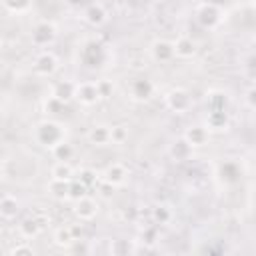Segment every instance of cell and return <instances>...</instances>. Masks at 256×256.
<instances>
[{
	"label": "cell",
	"mask_w": 256,
	"mask_h": 256,
	"mask_svg": "<svg viewBox=\"0 0 256 256\" xmlns=\"http://www.w3.org/2000/svg\"><path fill=\"white\" fill-rule=\"evenodd\" d=\"M110 252H112V254H128L130 248H128L126 240H114L112 246H110Z\"/></svg>",
	"instance_id": "34"
},
{
	"label": "cell",
	"mask_w": 256,
	"mask_h": 256,
	"mask_svg": "<svg viewBox=\"0 0 256 256\" xmlns=\"http://www.w3.org/2000/svg\"><path fill=\"white\" fill-rule=\"evenodd\" d=\"M30 40L38 48H44V46L52 44L56 40V26L52 22H48V20H40L38 24H34L32 34H30Z\"/></svg>",
	"instance_id": "2"
},
{
	"label": "cell",
	"mask_w": 256,
	"mask_h": 256,
	"mask_svg": "<svg viewBox=\"0 0 256 256\" xmlns=\"http://www.w3.org/2000/svg\"><path fill=\"white\" fill-rule=\"evenodd\" d=\"M130 94H132V98H134L136 102H146V100H150L152 94H154V84H152V80H148V78H136V80L130 84Z\"/></svg>",
	"instance_id": "9"
},
{
	"label": "cell",
	"mask_w": 256,
	"mask_h": 256,
	"mask_svg": "<svg viewBox=\"0 0 256 256\" xmlns=\"http://www.w3.org/2000/svg\"><path fill=\"white\" fill-rule=\"evenodd\" d=\"M50 152H52V158H54L56 162H68V160H72V156H74V146H72L70 142L62 140V142H58L56 146H52Z\"/></svg>",
	"instance_id": "20"
},
{
	"label": "cell",
	"mask_w": 256,
	"mask_h": 256,
	"mask_svg": "<svg viewBox=\"0 0 256 256\" xmlns=\"http://www.w3.org/2000/svg\"><path fill=\"white\" fill-rule=\"evenodd\" d=\"M246 102H248L250 108H254V88H252V86H250L248 92H246Z\"/></svg>",
	"instance_id": "38"
},
{
	"label": "cell",
	"mask_w": 256,
	"mask_h": 256,
	"mask_svg": "<svg viewBox=\"0 0 256 256\" xmlns=\"http://www.w3.org/2000/svg\"><path fill=\"white\" fill-rule=\"evenodd\" d=\"M152 220H154V224H160V226L168 224L172 220V210L166 204H158L152 208Z\"/></svg>",
	"instance_id": "26"
},
{
	"label": "cell",
	"mask_w": 256,
	"mask_h": 256,
	"mask_svg": "<svg viewBox=\"0 0 256 256\" xmlns=\"http://www.w3.org/2000/svg\"><path fill=\"white\" fill-rule=\"evenodd\" d=\"M76 180H78L80 184H84L86 188H90V186L98 184V174H96V170H92V168H82Z\"/></svg>",
	"instance_id": "31"
},
{
	"label": "cell",
	"mask_w": 256,
	"mask_h": 256,
	"mask_svg": "<svg viewBox=\"0 0 256 256\" xmlns=\"http://www.w3.org/2000/svg\"><path fill=\"white\" fill-rule=\"evenodd\" d=\"M126 178H128V170H126L122 164H118V162H116V164H110V166L104 170V176H102V180L108 182V184H112V186L124 184Z\"/></svg>",
	"instance_id": "15"
},
{
	"label": "cell",
	"mask_w": 256,
	"mask_h": 256,
	"mask_svg": "<svg viewBox=\"0 0 256 256\" xmlns=\"http://www.w3.org/2000/svg\"><path fill=\"white\" fill-rule=\"evenodd\" d=\"M228 126V112L226 110H212L206 116V130H224Z\"/></svg>",
	"instance_id": "18"
},
{
	"label": "cell",
	"mask_w": 256,
	"mask_h": 256,
	"mask_svg": "<svg viewBox=\"0 0 256 256\" xmlns=\"http://www.w3.org/2000/svg\"><path fill=\"white\" fill-rule=\"evenodd\" d=\"M84 20H86L90 26L98 28V26H102V24L108 20V12H106V8H104L100 2H94V4H90V6L84 10Z\"/></svg>",
	"instance_id": "12"
},
{
	"label": "cell",
	"mask_w": 256,
	"mask_h": 256,
	"mask_svg": "<svg viewBox=\"0 0 256 256\" xmlns=\"http://www.w3.org/2000/svg\"><path fill=\"white\" fill-rule=\"evenodd\" d=\"M96 88H98V94H100V98H110L112 96V92H114V84H112V80H98L96 82Z\"/></svg>",
	"instance_id": "33"
},
{
	"label": "cell",
	"mask_w": 256,
	"mask_h": 256,
	"mask_svg": "<svg viewBox=\"0 0 256 256\" xmlns=\"http://www.w3.org/2000/svg\"><path fill=\"white\" fill-rule=\"evenodd\" d=\"M64 134H66L64 126L58 124V122H54V120H42L34 128V140L40 146H44V148H52L58 142H62L64 140Z\"/></svg>",
	"instance_id": "1"
},
{
	"label": "cell",
	"mask_w": 256,
	"mask_h": 256,
	"mask_svg": "<svg viewBox=\"0 0 256 256\" xmlns=\"http://www.w3.org/2000/svg\"><path fill=\"white\" fill-rule=\"evenodd\" d=\"M40 230H42V226L38 224V220L30 214L28 218H24L20 224H18V232H20V236H24V238H34V236H38L40 234Z\"/></svg>",
	"instance_id": "21"
},
{
	"label": "cell",
	"mask_w": 256,
	"mask_h": 256,
	"mask_svg": "<svg viewBox=\"0 0 256 256\" xmlns=\"http://www.w3.org/2000/svg\"><path fill=\"white\" fill-rule=\"evenodd\" d=\"M74 98H76L82 106H92V104H96V102L100 100L96 82H90V80L76 82V94H74Z\"/></svg>",
	"instance_id": "5"
},
{
	"label": "cell",
	"mask_w": 256,
	"mask_h": 256,
	"mask_svg": "<svg viewBox=\"0 0 256 256\" xmlns=\"http://www.w3.org/2000/svg\"><path fill=\"white\" fill-rule=\"evenodd\" d=\"M20 206H18V200L14 196H2L0 198V218L2 220H12L16 218Z\"/></svg>",
	"instance_id": "19"
},
{
	"label": "cell",
	"mask_w": 256,
	"mask_h": 256,
	"mask_svg": "<svg viewBox=\"0 0 256 256\" xmlns=\"http://www.w3.org/2000/svg\"><path fill=\"white\" fill-rule=\"evenodd\" d=\"M182 138H184L192 148L204 146V144L208 142V130H206V126H198V124H196V126H188Z\"/></svg>",
	"instance_id": "14"
},
{
	"label": "cell",
	"mask_w": 256,
	"mask_h": 256,
	"mask_svg": "<svg viewBox=\"0 0 256 256\" xmlns=\"http://www.w3.org/2000/svg\"><path fill=\"white\" fill-rule=\"evenodd\" d=\"M226 104H228V98H226L224 92L214 90V92L206 94V108H208V112H212V110H226Z\"/></svg>",
	"instance_id": "22"
},
{
	"label": "cell",
	"mask_w": 256,
	"mask_h": 256,
	"mask_svg": "<svg viewBox=\"0 0 256 256\" xmlns=\"http://www.w3.org/2000/svg\"><path fill=\"white\" fill-rule=\"evenodd\" d=\"M74 214L78 216V220H80V222H88V220H92V218L98 214V204H96L92 198L84 196V198L76 200Z\"/></svg>",
	"instance_id": "10"
},
{
	"label": "cell",
	"mask_w": 256,
	"mask_h": 256,
	"mask_svg": "<svg viewBox=\"0 0 256 256\" xmlns=\"http://www.w3.org/2000/svg\"><path fill=\"white\" fill-rule=\"evenodd\" d=\"M74 94H76V82H72V80H58L52 86V94L50 96H54L56 100L68 104L74 98Z\"/></svg>",
	"instance_id": "11"
},
{
	"label": "cell",
	"mask_w": 256,
	"mask_h": 256,
	"mask_svg": "<svg viewBox=\"0 0 256 256\" xmlns=\"http://www.w3.org/2000/svg\"><path fill=\"white\" fill-rule=\"evenodd\" d=\"M68 184H70V180H56V178H52L50 184H48V190H50L52 198L66 200L68 198Z\"/></svg>",
	"instance_id": "23"
},
{
	"label": "cell",
	"mask_w": 256,
	"mask_h": 256,
	"mask_svg": "<svg viewBox=\"0 0 256 256\" xmlns=\"http://www.w3.org/2000/svg\"><path fill=\"white\" fill-rule=\"evenodd\" d=\"M34 250H32V246H28V244H22V246H14L12 248V254H32Z\"/></svg>",
	"instance_id": "36"
},
{
	"label": "cell",
	"mask_w": 256,
	"mask_h": 256,
	"mask_svg": "<svg viewBox=\"0 0 256 256\" xmlns=\"http://www.w3.org/2000/svg\"><path fill=\"white\" fill-rule=\"evenodd\" d=\"M70 226V230H72V236H74V240H78V236H82V224H68Z\"/></svg>",
	"instance_id": "37"
},
{
	"label": "cell",
	"mask_w": 256,
	"mask_h": 256,
	"mask_svg": "<svg viewBox=\"0 0 256 256\" xmlns=\"http://www.w3.org/2000/svg\"><path fill=\"white\" fill-rule=\"evenodd\" d=\"M54 242L60 244V246H70V244H74L76 240H74V236H72L70 226H60V228H56V232H54Z\"/></svg>",
	"instance_id": "28"
},
{
	"label": "cell",
	"mask_w": 256,
	"mask_h": 256,
	"mask_svg": "<svg viewBox=\"0 0 256 256\" xmlns=\"http://www.w3.org/2000/svg\"><path fill=\"white\" fill-rule=\"evenodd\" d=\"M172 46H174V56H178V58H192L194 54H196V50H198V46H196V42L192 40V38H188V36H178L174 42H172Z\"/></svg>",
	"instance_id": "13"
},
{
	"label": "cell",
	"mask_w": 256,
	"mask_h": 256,
	"mask_svg": "<svg viewBox=\"0 0 256 256\" xmlns=\"http://www.w3.org/2000/svg\"><path fill=\"white\" fill-rule=\"evenodd\" d=\"M164 102H166V108L172 110V112H176V114H184V112H188L190 106H192V98H190V94H188L184 88H174V90H170V92L164 96Z\"/></svg>",
	"instance_id": "3"
},
{
	"label": "cell",
	"mask_w": 256,
	"mask_h": 256,
	"mask_svg": "<svg viewBox=\"0 0 256 256\" xmlns=\"http://www.w3.org/2000/svg\"><path fill=\"white\" fill-rule=\"evenodd\" d=\"M168 154H170L172 160H176V162H184V160H188V158L192 156V146H190L184 138H178V140H174V142L170 144Z\"/></svg>",
	"instance_id": "17"
},
{
	"label": "cell",
	"mask_w": 256,
	"mask_h": 256,
	"mask_svg": "<svg viewBox=\"0 0 256 256\" xmlns=\"http://www.w3.org/2000/svg\"><path fill=\"white\" fill-rule=\"evenodd\" d=\"M88 142L94 146H106L110 144V126L106 124H94L88 130Z\"/></svg>",
	"instance_id": "16"
},
{
	"label": "cell",
	"mask_w": 256,
	"mask_h": 256,
	"mask_svg": "<svg viewBox=\"0 0 256 256\" xmlns=\"http://www.w3.org/2000/svg\"><path fill=\"white\" fill-rule=\"evenodd\" d=\"M240 176V168L236 162H224L220 164V178L224 182H236Z\"/></svg>",
	"instance_id": "25"
},
{
	"label": "cell",
	"mask_w": 256,
	"mask_h": 256,
	"mask_svg": "<svg viewBox=\"0 0 256 256\" xmlns=\"http://www.w3.org/2000/svg\"><path fill=\"white\" fill-rule=\"evenodd\" d=\"M126 140H128V126H124V124L110 126V142L112 144H124Z\"/></svg>",
	"instance_id": "29"
},
{
	"label": "cell",
	"mask_w": 256,
	"mask_h": 256,
	"mask_svg": "<svg viewBox=\"0 0 256 256\" xmlns=\"http://www.w3.org/2000/svg\"><path fill=\"white\" fill-rule=\"evenodd\" d=\"M2 4H4V8H6L8 12H12V14H24V12L30 10L32 0H2Z\"/></svg>",
	"instance_id": "27"
},
{
	"label": "cell",
	"mask_w": 256,
	"mask_h": 256,
	"mask_svg": "<svg viewBox=\"0 0 256 256\" xmlns=\"http://www.w3.org/2000/svg\"><path fill=\"white\" fill-rule=\"evenodd\" d=\"M150 56L154 62H160V64H166L174 58V46L170 40H164V38H158L150 44Z\"/></svg>",
	"instance_id": "7"
},
{
	"label": "cell",
	"mask_w": 256,
	"mask_h": 256,
	"mask_svg": "<svg viewBox=\"0 0 256 256\" xmlns=\"http://www.w3.org/2000/svg\"><path fill=\"white\" fill-rule=\"evenodd\" d=\"M142 240L148 242V244L156 242V228H154V226H146V228L142 230Z\"/></svg>",
	"instance_id": "35"
},
{
	"label": "cell",
	"mask_w": 256,
	"mask_h": 256,
	"mask_svg": "<svg viewBox=\"0 0 256 256\" xmlns=\"http://www.w3.org/2000/svg\"><path fill=\"white\" fill-rule=\"evenodd\" d=\"M64 102H60V100H56L54 96H50L46 102H44V112L46 114H60L62 110H64Z\"/></svg>",
	"instance_id": "32"
},
{
	"label": "cell",
	"mask_w": 256,
	"mask_h": 256,
	"mask_svg": "<svg viewBox=\"0 0 256 256\" xmlns=\"http://www.w3.org/2000/svg\"><path fill=\"white\" fill-rule=\"evenodd\" d=\"M86 190H88V188H86L84 184H80L78 180L72 178L70 184H68V200H74V202H76V200L84 198V196H86Z\"/></svg>",
	"instance_id": "30"
},
{
	"label": "cell",
	"mask_w": 256,
	"mask_h": 256,
	"mask_svg": "<svg viewBox=\"0 0 256 256\" xmlns=\"http://www.w3.org/2000/svg\"><path fill=\"white\" fill-rule=\"evenodd\" d=\"M196 18H198V22H200L202 28H214V26L220 24V18H222V16H220V10H218L216 4L206 2V4H202V6L198 8Z\"/></svg>",
	"instance_id": "6"
},
{
	"label": "cell",
	"mask_w": 256,
	"mask_h": 256,
	"mask_svg": "<svg viewBox=\"0 0 256 256\" xmlns=\"http://www.w3.org/2000/svg\"><path fill=\"white\" fill-rule=\"evenodd\" d=\"M80 58H82V62H84L86 66L96 68V66H100V64L104 62V58H106L104 46H102L100 42H96V40H88V42L82 46V50H80Z\"/></svg>",
	"instance_id": "4"
},
{
	"label": "cell",
	"mask_w": 256,
	"mask_h": 256,
	"mask_svg": "<svg viewBox=\"0 0 256 256\" xmlns=\"http://www.w3.org/2000/svg\"><path fill=\"white\" fill-rule=\"evenodd\" d=\"M52 178L56 180H72L74 178V168L70 166V162H56L50 170Z\"/></svg>",
	"instance_id": "24"
},
{
	"label": "cell",
	"mask_w": 256,
	"mask_h": 256,
	"mask_svg": "<svg viewBox=\"0 0 256 256\" xmlns=\"http://www.w3.org/2000/svg\"><path fill=\"white\" fill-rule=\"evenodd\" d=\"M34 72L38 76H52L58 70V58L52 52H40L32 64Z\"/></svg>",
	"instance_id": "8"
}]
</instances>
